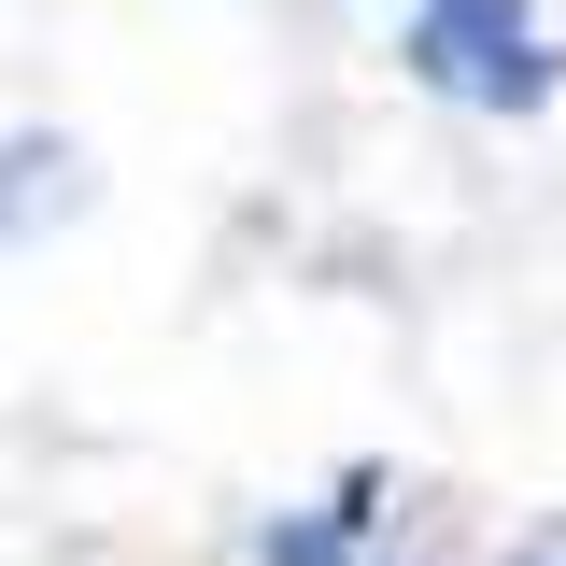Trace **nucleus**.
Here are the masks:
<instances>
[{
    "label": "nucleus",
    "mask_w": 566,
    "mask_h": 566,
    "mask_svg": "<svg viewBox=\"0 0 566 566\" xmlns=\"http://www.w3.org/2000/svg\"><path fill=\"white\" fill-rule=\"evenodd\" d=\"M397 57H411L424 99H468V114H538L566 85L538 0H411V43Z\"/></svg>",
    "instance_id": "obj_1"
},
{
    "label": "nucleus",
    "mask_w": 566,
    "mask_h": 566,
    "mask_svg": "<svg viewBox=\"0 0 566 566\" xmlns=\"http://www.w3.org/2000/svg\"><path fill=\"white\" fill-rule=\"evenodd\" d=\"M71 199H85V156H71L57 128H14V142H0V241H14L29 212H71Z\"/></svg>",
    "instance_id": "obj_2"
},
{
    "label": "nucleus",
    "mask_w": 566,
    "mask_h": 566,
    "mask_svg": "<svg viewBox=\"0 0 566 566\" xmlns=\"http://www.w3.org/2000/svg\"><path fill=\"white\" fill-rule=\"evenodd\" d=\"M354 538H368V468L340 482V510H297V524H270V538H255V566H340Z\"/></svg>",
    "instance_id": "obj_3"
},
{
    "label": "nucleus",
    "mask_w": 566,
    "mask_h": 566,
    "mask_svg": "<svg viewBox=\"0 0 566 566\" xmlns=\"http://www.w3.org/2000/svg\"><path fill=\"white\" fill-rule=\"evenodd\" d=\"M524 566H553V553H524Z\"/></svg>",
    "instance_id": "obj_4"
}]
</instances>
